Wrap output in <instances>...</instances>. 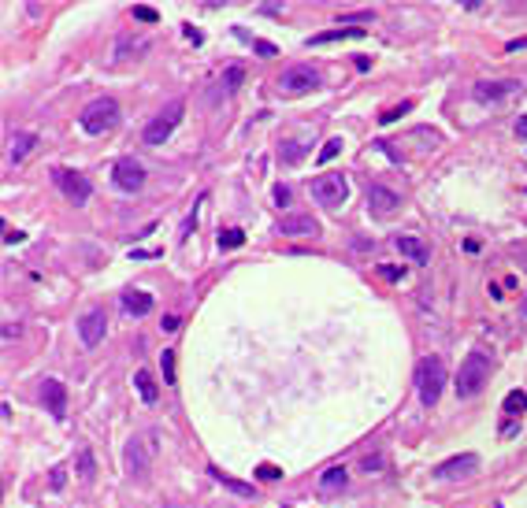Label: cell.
<instances>
[{"label":"cell","mask_w":527,"mask_h":508,"mask_svg":"<svg viewBox=\"0 0 527 508\" xmlns=\"http://www.w3.org/2000/svg\"><path fill=\"white\" fill-rule=\"evenodd\" d=\"M278 93L283 96H301V93H312L319 85V71L312 67V63H294V67H286L278 74Z\"/></svg>","instance_id":"cell-5"},{"label":"cell","mask_w":527,"mask_h":508,"mask_svg":"<svg viewBox=\"0 0 527 508\" xmlns=\"http://www.w3.org/2000/svg\"><path fill=\"white\" fill-rule=\"evenodd\" d=\"M516 137H520V142H527V115L516 119Z\"/></svg>","instance_id":"cell-38"},{"label":"cell","mask_w":527,"mask_h":508,"mask_svg":"<svg viewBox=\"0 0 527 508\" xmlns=\"http://www.w3.org/2000/svg\"><path fill=\"white\" fill-rule=\"evenodd\" d=\"M78 123H82V130L93 134V137L112 134L115 126H119V104H115L112 96H97V101L85 104V112L78 115Z\"/></svg>","instance_id":"cell-2"},{"label":"cell","mask_w":527,"mask_h":508,"mask_svg":"<svg viewBox=\"0 0 527 508\" xmlns=\"http://www.w3.org/2000/svg\"><path fill=\"white\" fill-rule=\"evenodd\" d=\"M368 208L375 215H394L401 208V197H397L390 186H368Z\"/></svg>","instance_id":"cell-14"},{"label":"cell","mask_w":527,"mask_h":508,"mask_svg":"<svg viewBox=\"0 0 527 508\" xmlns=\"http://www.w3.org/2000/svg\"><path fill=\"white\" fill-rule=\"evenodd\" d=\"M104 330H108V327H104V312L101 308H90L78 319V338H82L85 349H97V345L104 341Z\"/></svg>","instance_id":"cell-11"},{"label":"cell","mask_w":527,"mask_h":508,"mask_svg":"<svg viewBox=\"0 0 527 508\" xmlns=\"http://www.w3.org/2000/svg\"><path fill=\"white\" fill-rule=\"evenodd\" d=\"M487 382H490V356L483 349H471L465 360H460V371H457V397L468 401V397L483 393Z\"/></svg>","instance_id":"cell-1"},{"label":"cell","mask_w":527,"mask_h":508,"mask_svg":"<svg viewBox=\"0 0 527 508\" xmlns=\"http://www.w3.org/2000/svg\"><path fill=\"white\" fill-rule=\"evenodd\" d=\"M516 90H520V82L498 78V82H476V85H471V96H476L479 104H494V101H505V96H512Z\"/></svg>","instance_id":"cell-12"},{"label":"cell","mask_w":527,"mask_h":508,"mask_svg":"<svg viewBox=\"0 0 527 508\" xmlns=\"http://www.w3.org/2000/svg\"><path fill=\"white\" fill-rule=\"evenodd\" d=\"M134 19L137 23H160L156 8H149V4H134Z\"/></svg>","instance_id":"cell-30"},{"label":"cell","mask_w":527,"mask_h":508,"mask_svg":"<svg viewBox=\"0 0 527 508\" xmlns=\"http://www.w3.org/2000/svg\"><path fill=\"white\" fill-rule=\"evenodd\" d=\"M476 468H479V457L465 452V457H449L446 464H438L435 475L438 479H468V475H476Z\"/></svg>","instance_id":"cell-13"},{"label":"cell","mask_w":527,"mask_h":508,"mask_svg":"<svg viewBox=\"0 0 527 508\" xmlns=\"http://www.w3.org/2000/svg\"><path fill=\"white\" fill-rule=\"evenodd\" d=\"M520 316H524V319H527V294H524V297H520Z\"/></svg>","instance_id":"cell-42"},{"label":"cell","mask_w":527,"mask_h":508,"mask_svg":"<svg viewBox=\"0 0 527 508\" xmlns=\"http://www.w3.org/2000/svg\"><path fill=\"white\" fill-rule=\"evenodd\" d=\"M34 145H37V134H15V137H12V153H8V160H12V164H23L26 153H30Z\"/></svg>","instance_id":"cell-20"},{"label":"cell","mask_w":527,"mask_h":508,"mask_svg":"<svg viewBox=\"0 0 527 508\" xmlns=\"http://www.w3.org/2000/svg\"><path fill=\"white\" fill-rule=\"evenodd\" d=\"M245 245V230L231 226V230H219V248H242Z\"/></svg>","instance_id":"cell-28"},{"label":"cell","mask_w":527,"mask_h":508,"mask_svg":"<svg viewBox=\"0 0 527 508\" xmlns=\"http://www.w3.org/2000/svg\"><path fill=\"white\" fill-rule=\"evenodd\" d=\"M278 234H286V237H301V234H319V223L312 219L308 212H294V215H283V223H278Z\"/></svg>","instance_id":"cell-15"},{"label":"cell","mask_w":527,"mask_h":508,"mask_svg":"<svg viewBox=\"0 0 527 508\" xmlns=\"http://www.w3.org/2000/svg\"><path fill=\"white\" fill-rule=\"evenodd\" d=\"M383 278H390V282H397V278H401V271H397V267H383Z\"/></svg>","instance_id":"cell-40"},{"label":"cell","mask_w":527,"mask_h":508,"mask_svg":"<svg viewBox=\"0 0 527 508\" xmlns=\"http://www.w3.org/2000/svg\"><path fill=\"white\" fill-rule=\"evenodd\" d=\"M212 475H216V479H219L223 486H227V490H231V493H238V497H256V490H253V486H249V482H238V479H227V475H223V471H216V468H212Z\"/></svg>","instance_id":"cell-24"},{"label":"cell","mask_w":527,"mask_h":508,"mask_svg":"<svg viewBox=\"0 0 527 508\" xmlns=\"http://www.w3.org/2000/svg\"><path fill=\"white\" fill-rule=\"evenodd\" d=\"M41 405L52 412V419H63L67 416V386L60 378H45L41 382Z\"/></svg>","instance_id":"cell-10"},{"label":"cell","mask_w":527,"mask_h":508,"mask_svg":"<svg viewBox=\"0 0 527 508\" xmlns=\"http://www.w3.org/2000/svg\"><path fill=\"white\" fill-rule=\"evenodd\" d=\"M357 37H364L360 26H338V30H324V34H316L308 45H331V41H357Z\"/></svg>","instance_id":"cell-18"},{"label":"cell","mask_w":527,"mask_h":508,"mask_svg":"<svg viewBox=\"0 0 527 508\" xmlns=\"http://www.w3.org/2000/svg\"><path fill=\"white\" fill-rule=\"evenodd\" d=\"M442 386H446V364L438 356H424L416 364V390H419V401L424 408H435L438 397H442Z\"/></svg>","instance_id":"cell-3"},{"label":"cell","mask_w":527,"mask_h":508,"mask_svg":"<svg viewBox=\"0 0 527 508\" xmlns=\"http://www.w3.org/2000/svg\"><path fill=\"white\" fill-rule=\"evenodd\" d=\"M4 230H8V234H4V242H8V245H15V242H23V237H26L23 230H12V226H4Z\"/></svg>","instance_id":"cell-37"},{"label":"cell","mask_w":527,"mask_h":508,"mask_svg":"<svg viewBox=\"0 0 527 508\" xmlns=\"http://www.w3.org/2000/svg\"><path fill=\"white\" fill-rule=\"evenodd\" d=\"M520 49H527V37L524 41H509V52H520Z\"/></svg>","instance_id":"cell-41"},{"label":"cell","mask_w":527,"mask_h":508,"mask_svg":"<svg viewBox=\"0 0 527 508\" xmlns=\"http://www.w3.org/2000/svg\"><path fill=\"white\" fill-rule=\"evenodd\" d=\"M312 197H316L324 208H338V204H346L349 197V182L342 171H327V175L312 178Z\"/></svg>","instance_id":"cell-6"},{"label":"cell","mask_w":527,"mask_h":508,"mask_svg":"<svg viewBox=\"0 0 527 508\" xmlns=\"http://www.w3.org/2000/svg\"><path fill=\"white\" fill-rule=\"evenodd\" d=\"M52 178H56V186L67 193V197L74 201V204H85L90 201V193H93V182L82 175V171H67V167H56L52 171Z\"/></svg>","instance_id":"cell-8"},{"label":"cell","mask_w":527,"mask_h":508,"mask_svg":"<svg viewBox=\"0 0 527 508\" xmlns=\"http://www.w3.org/2000/svg\"><path fill=\"white\" fill-rule=\"evenodd\" d=\"M182 112H186V108H182V101H171L164 112H160L153 123L145 126V134H142V142L145 145H164L171 134H175V126L182 123Z\"/></svg>","instance_id":"cell-7"},{"label":"cell","mask_w":527,"mask_h":508,"mask_svg":"<svg viewBox=\"0 0 527 508\" xmlns=\"http://www.w3.org/2000/svg\"><path fill=\"white\" fill-rule=\"evenodd\" d=\"M153 460H156V430L126 441V471H131L134 479H145L149 468H153Z\"/></svg>","instance_id":"cell-4"},{"label":"cell","mask_w":527,"mask_h":508,"mask_svg":"<svg viewBox=\"0 0 527 508\" xmlns=\"http://www.w3.org/2000/svg\"><path fill=\"white\" fill-rule=\"evenodd\" d=\"M160 330H178V316H164L160 319Z\"/></svg>","instance_id":"cell-39"},{"label":"cell","mask_w":527,"mask_h":508,"mask_svg":"<svg viewBox=\"0 0 527 508\" xmlns=\"http://www.w3.org/2000/svg\"><path fill=\"white\" fill-rule=\"evenodd\" d=\"M275 204H278V208L290 204V189H286V186H275Z\"/></svg>","instance_id":"cell-36"},{"label":"cell","mask_w":527,"mask_h":508,"mask_svg":"<svg viewBox=\"0 0 527 508\" xmlns=\"http://www.w3.org/2000/svg\"><path fill=\"white\" fill-rule=\"evenodd\" d=\"M346 482H349V475H346V468H327V471H324V479H319V486H324V493H335V490H346Z\"/></svg>","instance_id":"cell-23"},{"label":"cell","mask_w":527,"mask_h":508,"mask_svg":"<svg viewBox=\"0 0 527 508\" xmlns=\"http://www.w3.org/2000/svg\"><path fill=\"white\" fill-rule=\"evenodd\" d=\"M305 153H308V142H283L278 145V160H283V164H301Z\"/></svg>","instance_id":"cell-22"},{"label":"cell","mask_w":527,"mask_h":508,"mask_svg":"<svg viewBox=\"0 0 527 508\" xmlns=\"http://www.w3.org/2000/svg\"><path fill=\"white\" fill-rule=\"evenodd\" d=\"M123 312H131V316H149V312H153V297H149L145 289H126Z\"/></svg>","instance_id":"cell-17"},{"label":"cell","mask_w":527,"mask_h":508,"mask_svg":"<svg viewBox=\"0 0 527 508\" xmlns=\"http://www.w3.org/2000/svg\"><path fill=\"white\" fill-rule=\"evenodd\" d=\"M505 412H509V416H524V408H527V393L524 390H512L509 397H505Z\"/></svg>","instance_id":"cell-26"},{"label":"cell","mask_w":527,"mask_h":508,"mask_svg":"<svg viewBox=\"0 0 527 508\" xmlns=\"http://www.w3.org/2000/svg\"><path fill=\"white\" fill-rule=\"evenodd\" d=\"M63 482H67V471H63V468H52V490H60Z\"/></svg>","instance_id":"cell-35"},{"label":"cell","mask_w":527,"mask_h":508,"mask_svg":"<svg viewBox=\"0 0 527 508\" xmlns=\"http://www.w3.org/2000/svg\"><path fill=\"white\" fill-rule=\"evenodd\" d=\"M242 78H245V67H242V63H231V67L223 71V78H219V93H223V96L234 93V90L242 85Z\"/></svg>","instance_id":"cell-21"},{"label":"cell","mask_w":527,"mask_h":508,"mask_svg":"<svg viewBox=\"0 0 527 508\" xmlns=\"http://www.w3.org/2000/svg\"><path fill=\"white\" fill-rule=\"evenodd\" d=\"M383 464H386V457H383V452H375V457H364V471H383Z\"/></svg>","instance_id":"cell-34"},{"label":"cell","mask_w":527,"mask_h":508,"mask_svg":"<svg viewBox=\"0 0 527 508\" xmlns=\"http://www.w3.org/2000/svg\"><path fill=\"white\" fill-rule=\"evenodd\" d=\"M134 386H137V397H142L145 405H156L160 390H156V378H153V375H149V371H137V375H134Z\"/></svg>","instance_id":"cell-19"},{"label":"cell","mask_w":527,"mask_h":508,"mask_svg":"<svg viewBox=\"0 0 527 508\" xmlns=\"http://www.w3.org/2000/svg\"><path fill=\"white\" fill-rule=\"evenodd\" d=\"M112 182L123 193H137L145 186V167L137 164L134 156H123V160H115V167H112Z\"/></svg>","instance_id":"cell-9"},{"label":"cell","mask_w":527,"mask_h":508,"mask_svg":"<svg viewBox=\"0 0 527 508\" xmlns=\"http://www.w3.org/2000/svg\"><path fill=\"white\" fill-rule=\"evenodd\" d=\"M256 479L275 482V479H283V468H275V464H260V468H256Z\"/></svg>","instance_id":"cell-31"},{"label":"cell","mask_w":527,"mask_h":508,"mask_svg":"<svg viewBox=\"0 0 527 508\" xmlns=\"http://www.w3.org/2000/svg\"><path fill=\"white\" fill-rule=\"evenodd\" d=\"M397 253L408 256V260H416V264H427V260H431V248L419 242V237H408V234L397 237Z\"/></svg>","instance_id":"cell-16"},{"label":"cell","mask_w":527,"mask_h":508,"mask_svg":"<svg viewBox=\"0 0 527 508\" xmlns=\"http://www.w3.org/2000/svg\"><path fill=\"white\" fill-rule=\"evenodd\" d=\"M253 49H256V56H264V60H271L275 52H278L271 41H264V37H253Z\"/></svg>","instance_id":"cell-32"},{"label":"cell","mask_w":527,"mask_h":508,"mask_svg":"<svg viewBox=\"0 0 527 508\" xmlns=\"http://www.w3.org/2000/svg\"><path fill=\"white\" fill-rule=\"evenodd\" d=\"M160 371H164V382H167V386L178 382V378H175V349H164V353H160Z\"/></svg>","instance_id":"cell-25"},{"label":"cell","mask_w":527,"mask_h":508,"mask_svg":"<svg viewBox=\"0 0 527 508\" xmlns=\"http://www.w3.org/2000/svg\"><path fill=\"white\" fill-rule=\"evenodd\" d=\"M405 112H412V101H405V104L390 108V112H383V123H394V119H401Z\"/></svg>","instance_id":"cell-33"},{"label":"cell","mask_w":527,"mask_h":508,"mask_svg":"<svg viewBox=\"0 0 527 508\" xmlns=\"http://www.w3.org/2000/svg\"><path fill=\"white\" fill-rule=\"evenodd\" d=\"M93 475H97V464H93V452H90V449H78V479H85V482H93Z\"/></svg>","instance_id":"cell-27"},{"label":"cell","mask_w":527,"mask_h":508,"mask_svg":"<svg viewBox=\"0 0 527 508\" xmlns=\"http://www.w3.org/2000/svg\"><path fill=\"white\" fill-rule=\"evenodd\" d=\"M338 153H342V137H331V142H327L324 149H319V156H316V160H319V167L331 164V160H335Z\"/></svg>","instance_id":"cell-29"}]
</instances>
